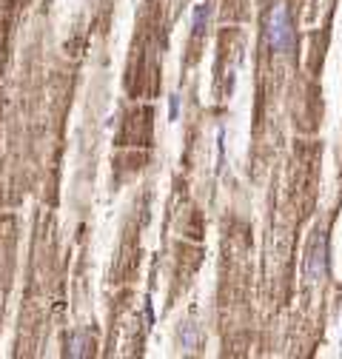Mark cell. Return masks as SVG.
Wrapping results in <instances>:
<instances>
[{
	"label": "cell",
	"instance_id": "2",
	"mask_svg": "<svg viewBox=\"0 0 342 359\" xmlns=\"http://www.w3.org/2000/svg\"><path fill=\"white\" fill-rule=\"evenodd\" d=\"M325 268H328V237L325 231H314L308 248H305V279L319 282Z\"/></svg>",
	"mask_w": 342,
	"mask_h": 359
},
{
	"label": "cell",
	"instance_id": "6",
	"mask_svg": "<svg viewBox=\"0 0 342 359\" xmlns=\"http://www.w3.org/2000/svg\"><path fill=\"white\" fill-rule=\"evenodd\" d=\"M180 117V94L168 97V120H177Z\"/></svg>",
	"mask_w": 342,
	"mask_h": 359
},
{
	"label": "cell",
	"instance_id": "4",
	"mask_svg": "<svg viewBox=\"0 0 342 359\" xmlns=\"http://www.w3.org/2000/svg\"><path fill=\"white\" fill-rule=\"evenodd\" d=\"M208 15H211L208 3H197V6H194V20H191V26H194V34H203V32H205Z\"/></svg>",
	"mask_w": 342,
	"mask_h": 359
},
{
	"label": "cell",
	"instance_id": "1",
	"mask_svg": "<svg viewBox=\"0 0 342 359\" xmlns=\"http://www.w3.org/2000/svg\"><path fill=\"white\" fill-rule=\"evenodd\" d=\"M265 37H268V46L274 51H291L294 49V23L291 15H288V6L285 3H277L268 15V23H265Z\"/></svg>",
	"mask_w": 342,
	"mask_h": 359
},
{
	"label": "cell",
	"instance_id": "5",
	"mask_svg": "<svg viewBox=\"0 0 342 359\" xmlns=\"http://www.w3.org/2000/svg\"><path fill=\"white\" fill-rule=\"evenodd\" d=\"M180 342H182L185 351H191V348L197 345V325H191V322L182 325V331H180Z\"/></svg>",
	"mask_w": 342,
	"mask_h": 359
},
{
	"label": "cell",
	"instance_id": "3",
	"mask_svg": "<svg viewBox=\"0 0 342 359\" xmlns=\"http://www.w3.org/2000/svg\"><path fill=\"white\" fill-rule=\"evenodd\" d=\"M89 348H91V342H89L83 334H71V337H68V357H89V354H91Z\"/></svg>",
	"mask_w": 342,
	"mask_h": 359
}]
</instances>
